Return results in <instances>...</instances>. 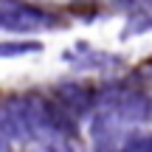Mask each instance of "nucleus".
Instances as JSON below:
<instances>
[{"instance_id":"2","label":"nucleus","mask_w":152,"mask_h":152,"mask_svg":"<svg viewBox=\"0 0 152 152\" xmlns=\"http://www.w3.org/2000/svg\"><path fill=\"white\" fill-rule=\"evenodd\" d=\"M42 26H48L45 14L31 9V6L9 3L6 9H0V28H9V31H37Z\"/></svg>"},{"instance_id":"7","label":"nucleus","mask_w":152,"mask_h":152,"mask_svg":"<svg viewBox=\"0 0 152 152\" xmlns=\"http://www.w3.org/2000/svg\"><path fill=\"white\" fill-rule=\"evenodd\" d=\"M149 28H152V14H132L130 26L121 31V39L132 37V34H141V31H149Z\"/></svg>"},{"instance_id":"4","label":"nucleus","mask_w":152,"mask_h":152,"mask_svg":"<svg viewBox=\"0 0 152 152\" xmlns=\"http://www.w3.org/2000/svg\"><path fill=\"white\" fill-rule=\"evenodd\" d=\"M73 54H79V59L71 62V65L85 68V71H107V68H113V65H118V62H121V56H115V54H102V51L87 48V45H79Z\"/></svg>"},{"instance_id":"6","label":"nucleus","mask_w":152,"mask_h":152,"mask_svg":"<svg viewBox=\"0 0 152 152\" xmlns=\"http://www.w3.org/2000/svg\"><path fill=\"white\" fill-rule=\"evenodd\" d=\"M118 152H152V135H130V138H124Z\"/></svg>"},{"instance_id":"3","label":"nucleus","mask_w":152,"mask_h":152,"mask_svg":"<svg viewBox=\"0 0 152 152\" xmlns=\"http://www.w3.org/2000/svg\"><path fill=\"white\" fill-rule=\"evenodd\" d=\"M56 99L59 104L68 110L71 115H85L96 107V90H90L87 85H79V82H65V85L56 87Z\"/></svg>"},{"instance_id":"1","label":"nucleus","mask_w":152,"mask_h":152,"mask_svg":"<svg viewBox=\"0 0 152 152\" xmlns=\"http://www.w3.org/2000/svg\"><path fill=\"white\" fill-rule=\"evenodd\" d=\"M121 127H124V121H121L113 110L99 107V113L93 115V121H90V135H93L96 149L118 152V147H121Z\"/></svg>"},{"instance_id":"5","label":"nucleus","mask_w":152,"mask_h":152,"mask_svg":"<svg viewBox=\"0 0 152 152\" xmlns=\"http://www.w3.org/2000/svg\"><path fill=\"white\" fill-rule=\"evenodd\" d=\"M39 48H42L39 42H26V39H3V42H0V59H6V56L37 54Z\"/></svg>"}]
</instances>
